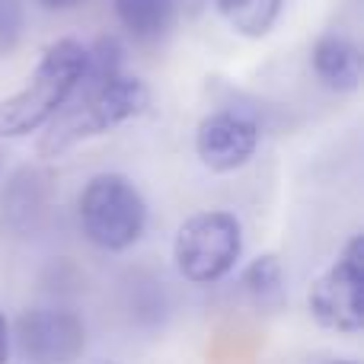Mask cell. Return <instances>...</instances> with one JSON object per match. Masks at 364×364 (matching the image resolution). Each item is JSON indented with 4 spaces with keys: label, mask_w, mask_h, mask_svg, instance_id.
Instances as JSON below:
<instances>
[{
    "label": "cell",
    "mask_w": 364,
    "mask_h": 364,
    "mask_svg": "<svg viewBox=\"0 0 364 364\" xmlns=\"http://www.w3.org/2000/svg\"><path fill=\"white\" fill-rule=\"evenodd\" d=\"M151 106V90L141 77L122 74V45L119 38L102 36L87 48V68L77 80L70 100L48 122V132L38 141L42 157H58L68 147L87 138L112 132L125 122L138 119Z\"/></svg>",
    "instance_id": "obj_1"
},
{
    "label": "cell",
    "mask_w": 364,
    "mask_h": 364,
    "mask_svg": "<svg viewBox=\"0 0 364 364\" xmlns=\"http://www.w3.org/2000/svg\"><path fill=\"white\" fill-rule=\"evenodd\" d=\"M83 68H87V45L77 38L51 42L23 87L0 100V138H26L48 125L70 100Z\"/></svg>",
    "instance_id": "obj_2"
},
{
    "label": "cell",
    "mask_w": 364,
    "mask_h": 364,
    "mask_svg": "<svg viewBox=\"0 0 364 364\" xmlns=\"http://www.w3.org/2000/svg\"><path fill=\"white\" fill-rule=\"evenodd\" d=\"M77 224L93 246L122 252L141 240L147 227V201L128 176L100 173L77 198Z\"/></svg>",
    "instance_id": "obj_3"
},
{
    "label": "cell",
    "mask_w": 364,
    "mask_h": 364,
    "mask_svg": "<svg viewBox=\"0 0 364 364\" xmlns=\"http://www.w3.org/2000/svg\"><path fill=\"white\" fill-rule=\"evenodd\" d=\"M243 252V227L230 211H201L182 220L173 240V259L186 282L214 284L227 278Z\"/></svg>",
    "instance_id": "obj_4"
},
{
    "label": "cell",
    "mask_w": 364,
    "mask_h": 364,
    "mask_svg": "<svg viewBox=\"0 0 364 364\" xmlns=\"http://www.w3.org/2000/svg\"><path fill=\"white\" fill-rule=\"evenodd\" d=\"M310 316L323 329L355 336L364 329V240L355 233L342 246L339 259L310 284Z\"/></svg>",
    "instance_id": "obj_5"
},
{
    "label": "cell",
    "mask_w": 364,
    "mask_h": 364,
    "mask_svg": "<svg viewBox=\"0 0 364 364\" xmlns=\"http://www.w3.org/2000/svg\"><path fill=\"white\" fill-rule=\"evenodd\" d=\"M10 339L29 364H74L87 348V326L74 310H26L10 329Z\"/></svg>",
    "instance_id": "obj_6"
},
{
    "label": "cell",
    "mask_w": 364,
    "mask_h": 364,
    "mask_svg": "<svg viewBox=\"0 0 364 364\" xmlns=\"http://www.w3.org/2000/svg\"><path fill=\"white\" fill-rule=\"evenodd\" d=\"M259 147V125L243 112L220 109L201 119L195 132V154L211 173H233L252 160Z\"/></svg>",
    "instance_id": "obj_7"
},
{
    "label": "cell",
    "mask_w": 364,
    "mask_h": 364,
    "mask_svg": "<svg viewBox=\"0 0 364 364\" xmlns=\"http://www.w3.org/2000/svg\"><path fill=\"white\" fill-rule=\"evenodd\" d=\"M310 64L314 74L320 77L323 87L336 90V93H352L361 83V48L342 32H326L316 38L314 51H310Z\"/></svg>",
    "instance_id": "obj_8"
},
{
    "label": "cell",
    "mask_w": 364,
    "mask_h": 364,
    "mask_svg": "<svg viewBox=\"0 0 364 364\" xmlns=\"http://www.w3.org/2000/svg\"><path fill=\"white\" fill-rule=\"evenodd\" d=\"M119 23L141 42L166 36V29L176 19L179 0H112Z\"/></svg>",
    "instance_id": "obj_9"
},
{
    "label": "cell",
    "mask_w": 364,
    "mask_h": 364,
    "mask_svg": "<svg viewBox=\"0 0 364 364\" xmlns=\"http://www.w3.org/2000/svg\"><path fill=\"white\" fill-rule=\"evenodd\" d=\"M218 13L246 38H262L272 32L284 10V0H214Z\"/></svg>",
    "instance_id": "obj_10"
},
{
    "label": "cell",
    "mask_w": 364,
    "mask_h": 364,
    "mask_svg": "<svg viewBox=\"0 0 364 364\" xmlns=\"http://www.w3.org/2000/svg\"><path fill=\"white\" fill-rule=\"evenodd\" d=\"M282 288H284V269H282V262H278V256H259L246 265L243 291L256 304H262V307L278 304L282 301Z\"/></svg>",
    "instance_id": "obj_11"
},
{
    "label": "cell",
    "mask_w": 364,
    "mask_h": 364,
    "mask_svg": "<svg viewBox=\"0 0 364 364\" xmlns=\"http://www.w3.org/2000/svg\"><path fill=\"white\" fill-rule=\"evenodd\" d=\"M23 29H26L23 0H0V55L16 51V45L23 42Z\"/></svg>",
    "instance_id": "obj_12"
},
{
    "label": "cell",
    "mask_w": 364,
    "mask_h": 364,
    "mask_svg": "<svg viewBox=\"0 0 364 364\" xmlns=\"http://www.w3.org/2000/svg\"><path fill=\"white\" fill-rule=\"evenodd\" d=\"M10 323H6V316H4V310H0V364H6L10 361Z\"/></svg>",
    "instance_id": "obj_13"
},
{
    "label": "cell",
    "mask_w": 364,
    "mask_h": 364,
    "mask_svg": "<svg viewBox=\"0 0 364 364\" xmlns=\"http://www.w3.org/2000/svg\"><path fill=\"white\" fill-rule=\"evenodd\" d=\"M38 4H42L45 10H74V6H80L83 0H38Z\"/></svg>",
    "instance_id": "obj_14"
},
{
    "label": "cell",
    "mask_w": 364,
    "mask_h": 364,
    "mask_svg": "<svg viewBox=\"0 0 364 364\" xmlns=\"http://www.w3.org/2000/svg\"><path fill=\"white\" fill-rule=\"evenodd\" d=\"M333 364H355V361H333Z\"/></svg>",
    "instance_id": "obj_15"
},
{
    "label": "cell",
    "mask_w": 364,
    "mask_h": 364,
    "mask_svg": "<svg viewBox=\"0 0 364 364\" xmlns=\"http://www.w3.org/2000/svg\"><path fill=\"white\" fill-rule=\"evenodd\" d=\"M102 364H115V361H102Z\"/></svg>",
    "instance_id": "obj_16"
}]
</instances>
